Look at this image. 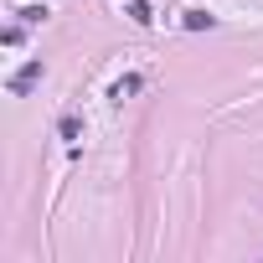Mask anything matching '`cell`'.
Returning <instances> with one entry per match:
<instances>
[{
    "label": "cell",
    "instance_id": "6",
    "mask_svg": "<svg viewBox=\"0 0 263 263\" xmlns=\"http://www.w3.org/2000/svg\"><path fill=\"white\" fill-rule=\"evenodd\" d=\"M21 21H26V26H36V21H47V11H42V6H26V11H21Z\"/></svg>",
    "mask_w": 263,
    "mask_h": 263
},
{
    "label": "cell",
    "instance_id": "1",
    "mask_svg": "<svg viewBox=\"0 0 263 263\" xmlns=\"http://www.w3.org/2000/svg\"><path fill=\"white\" fill-rule=\"evenodd\" d=\"M36 78H42V62H26V67H21V72L11 78V93H26V88H31Z\"/></svg>",
    "mask_w": 263,
    "mask_h": 263
},
{
    "label": "cell",
    "instance_id": "3",
    "mask_svg": "<svg viewBox=\"0 0 263 263\" xmlns=\"http://www.w3.org/2000/svg\"><path fill=\"white\" fill-rule=\"evenodd\" d=\"M129 16H135V21H140V26H150V21H155V11H150V6H145V0H135V6H129Z\"/></svg>",
    "mask_w": 263,
    "mask_h": 263
},
{
    "label": "cell",
    "instance_id": "5",
    "mask_svg": "<svg viewBox=\"0 0 263 263\" xmlns=\"http://www.w3.org/2000/svg\"><path fill=\"white\" fill-rule=\"evenodd\" d=\"M186 26H191V31H201V26H212V16H206V11H186Z\"/></svg>",
    "mask_w": 263,
    "mask_h": 263
},
{
    "label": "cell",
    "instance_id": "4",
    "mask_svg": "<svg viewBox=\"0 0 263 263\" xmlns=\"http://www.w3.org/2000/svg\"><path fill=\"white\" fill-rule=\"evenodd\" d=\"M57 129H62V140H78V135H83V124H78V119H72V114H67V119H62V124H57Z\"/></svg>",
    "mask_w": 263,
    "mask_h": 263
},
{
    "label": "cell",
    "instance_id": "2",
    "mask_svg": "<svg viewBox=\"0 0 263 263\" xmlns=\"http://www.w3.org/2000/svg\"><path fill=\"white\" fill-rule=\"evenodd\" d=\"M140 88H145V83H140L135 72H129V78H119V83H114V93H108V98H114V103H124L129 93H140Z\"/></svg>",
    "mask_w": 263,
    "mask_h": 263
}]
</instances>
